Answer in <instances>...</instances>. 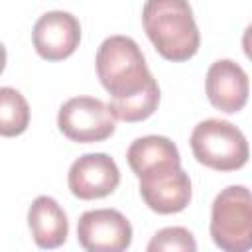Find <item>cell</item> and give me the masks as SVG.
<instances>
[{
	"mask_svg": "<svg viewBox=\"0 0 252 252\" xmlns=\"http://www.w3.org/2000/svg\"><path fill=\"white\" fill-rule=\"evenodd\" d=\"M77 238L85 252H126L132 244V224L116 209H94L79 217Z\"/></svg>",
	"mask_w": 252,
	"mask_h": 252,
	"instance_id": "8992f818",
	"label": "cell"
},
{
	"mask_svg": "<svg viewBox=\"0 0 252 252\" xmlns=\"http://www.w3.org/2000/svg\"><path fill=\"white\" fill-rule=\"evenodd\" d=\"M209 230L222 252H250L252 201L244 185H228L215 197Z\"/></svg>",
	"mask_w": 252,
	"mask_h": 252,
	"instance_id": "3957f363",
	"label": "cell"
},
{
	"mask_svg": "<svg viewBox=\"0 0 252 252\" xmlns=\"http://www.w3.org/2000/svg\"><path fill=\"white\" fill-rule=\"evenodd\" d=\"M33 47L39 57L47 61H61L75 53L81 41L79 20L65 10H51L33 24Z\"/></svg>",
	"mask_w": 252,
	"mask_h": 252,
	"instance_id": "ba28073f",
	"label": "cell"
},
{
	"mask_svg": "<svg viewBox=\"0 0 252 252\" xmlns=\"http://www.w3.org/2000/svg\"><path fill=\"white\" fill-rule=\"evenodd\" d=\"M140 179V195L144 203L159 215L181 213L191 201V179L181 169L163 167L152 173H146Z\"/></svg>",
	"mask_w": 252,
	"mask_h": 252,
	"instance_id": "9c48e42d",
	"label": "cell"
},
{
	"mask_svg": "<svg viewBox=\"0 0 252 252\" xmlns=\"http://www.w3.org/2000/svg\"><path fill=\"white\" fill-rule=\"evenodd\" d=\"M193 156L199 163L217 171H236L248 161V142L228 120H201L189 138Z\"/></svg>",
	"mask_w": 252,
	"mask_h": 252,
	"instance_id": "277c9868",
	"label": "cell"
},
{
	"mask_svg": "<svg viewBox=\"0 0 252 252\" xmlns=\"http://www.w3.org/2000/svg\"><path fill=\"white\" fill-rule=\"evenodd\" d=\"M57 126L71 142L91 144L110 138L116 130V118L100 98L73 96L61 104Z\"/></svg>",
	"mask_w": 252,
	"mask_h": 252,
	"instance_id": "5b68a950",
	"label": "cell"
},
{
	"mask_svg": "<svg viewBox=\"0 0 252 252\" xmlns=\"http://www.w3.org/2000/svg\"><path fill=\"white\" fill-rule=\"evenodd\" d=\"M94 63L98 81L110 94L108 108L116 120L140 122L156 112L159 87L132 37H106L96 49Z\"/></svg>",
	"mask_w": 252,
	"mask_h": 252,
	"instance_id": "6da1fadb",
	"label": "cell"
},
{
	"mask_svg": "<svg viewBox=\"0 0 252 252\" xmlns=\"http://www.w3.org/2000/svg\"><path fill=\"white\" fill-rule=\"evenodd\" d=\"M30 126V104L26 96L12 89L0 87V136L14 138Z\"/></svg>",
	"mask_w": 252,
	"mask_h": 252,
	"instance_id": "4fadbf2b",
	"label": "cell"
},
{
	"mask_svg": "<svg viewBox=\"0 0 252 252\" xmlns=\"http://www.w3.org/2000/svg\"><path fill=\"white\" fill-rule=\"evenodd\" d=\"M126 159L136 177H142L163 167L181 165L177 146L169 138L158 134L136 138L126 152Z\"/></svg>",
	"mask_w": 252,
	"mask_h": 252,
	"instance_id": "7c38bea8",
	"label": "cell"
},
{
	"mask_svg": "<svg viewBox=\"0 0 252 252\" xmlns=\"http://www.w3.org/2000/svg\"><path fill=\"white\" fill-rule=\"evenodd\" d=\"M28 224L33 242L43 250L59 248L69 234V220L61 205L47 195H39L28 209Z\"/></svg>",
	"mask_w": 252,
	"mask_h": 252,
	"instance_id": "8fae6325",
	"label": "cell"
},
{
	"mask_svg": "<svg viewBox=\"0 0 252 252\" xmlns=\"http://www.w3.org/2000/svg\"><path fill=\"white\" fill-rule=\"evenodd\" d=\"M120 183V171L116 161L102 152L83 154L77 158L67 173L69 191L83 201L102 199L110 195Z\"/></svg>",
	"mask_w": 252,
	"mask_h": 252,
	"instance_id": "52a82bcc",
	"label": "cell"
},
{
	"mask_svg": "<svg viewBox=\"0 0 252 252\" xmlns=\"http://www.w3.org/2000/svg\"><path fill=\"white\" fill-rule=\"evenodd\" d=\"M146 252H197V240L185 226H165L150 238Z\"/></svg>",
	"mask_w": 252,
	"mask_h": 252,
	"instance_id": "5bb4252c",
	"label": "cell"
},
{
	"mask_svg": "<svg viewBox=\"0 0 252 252\" xmlns=\"http://www.w3.org/2000/svg\"><path fill=\"white\" fill-rule=\"evenodd\" d=\"M6 59H8V53H6L4 43L0 41V73H2V71H4V67H6Z\"/></svg>",
	"mask_w": 252,
	"mask_h": 252,
	"instance_id": "9a60e30c",
	"label": "cell"
},
{
	"mask_svg": "<svg viewBox=\"0 0 252 252\" xmlns=\"http://www.w3.org/2000/svg\"><path fill=\"white\" fill-rule=\"evenodd\" d=\"M146 35L167 61L191 59L201 43L193 10L185 0H150L142 8Z\"/></svg>",
	"mask_w": 252,
	"mask_h": 252,
	"instance_id": "7a4b0ae2",
	"label": "cell"
},
{
	"mask_svg": "<svg viewBox=\"0 0 252 252\" xmlns=\"http://www.w3.org/2000/svg\"><path fill=\"white\" fill-rule=\"evenodd\" d=\"M209 102L226 114L238 112L248 102V75L232 59L215 61L205 77Z\"/></svg>",
	"mask_w": 252,
	"mask_h": 252,
	"instance_id": "30bf717a",
	"label": "cell"
}]
</instances>
